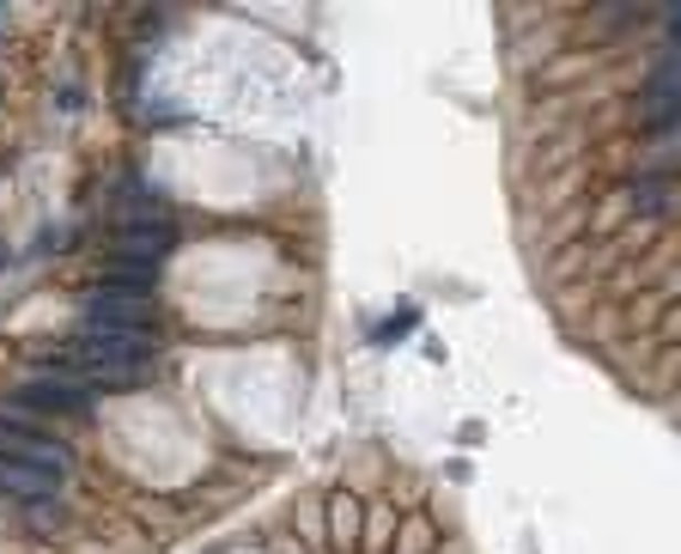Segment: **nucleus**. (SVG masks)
Listing matches in <instances>:
<instances>
[{"label": "nucleus", "instance_id": "7ed1b4c3", "mask_svg": "<svg viewBox=\"0 0 681 554\" xmlns=\"http://www.w3.org/2000/svg\"><path fill=\"white\" fill-rule=\"evenodd\" d=\"M675 86H681L675 43H663V55H657V67H651V86H645V128H651L657 140H669V135H675V116H681Z\"/></svg>", "mask_w": 681, "mask_h": 554}, {"label": "nucleus", "instance_id": "1a4fd4ad", "mask_svg": "<svg viewBox=\"0 0 681 554\" xmlns=\"http://www.w3.org/2000/svg\"><path fill=\"white\" fill-rule=\"evenodd\" d=\"M31 524H36V530H61V505L36 500V505H31Z\"/></svg>", "mask_w": 681, "mask_h": 554}, {"label": "nucleus", "instance_id": "39448f33", "mask_svg": "<svg viewBox=\"0 0 681 554\" xmlns=\"http://www.w3.org/2000/svg\"><path fill=\"white\" fill-rule=\"evenodd\" d=\"M12 408H43V415H85L92 408V390L73 378H36L12 390Z\"/></svg>", "mask_w": 681, "mask_h": 554}, {"label": "nucleus", "instance_id": "423d86ee", "mask_svg": "<svg viewBox=\"0 0 681 554\" xmlns=\"http://www.w3.org/2000/svg\"><path fill=\"white\" fill-rule=\"evenodd\" d=\"M165 250H170V220H122L116 262H146V269H158Z\"/></svg>", "mask_w": 681, "mask_h": 554}, {"label": "nucleus", "instance_id": "20e7f679", "mask_svg": "<svg viewBox=\"0 0 681 554\" xmlns=\"http://www.w3.org/2000/svg\"><path fill=\"white\" fill-rule=\"evenodd\" d=\"M0 457L7 463H31L43 475H67V445L43 439V432L19 427V420H0Z\"/></svg>", "mask_w": 681, "mask_h": 554}, {"label": "nucleus", "instance_id": "f03ea898", "mask_svg": "<svg viewBox=\"0 0 681 554\" xmlns=\"http://www.w3.org/2000/svg\"><path fill=\"white\" fill-rule=\"evenodd\" d=\"M85 330H97V335H146L153 330V299L122 293V286H92V293H85Z\"/></svg>", "mask_w": 681, "mask_h": 554}, {"label": "nucleus", "instance_id": "6e6552de", "mask_svg": "<svg viewBox=\"0 0 681 554\" xmlns=\"http://www.w3.org/2000/svg\"><path fill=\"white\" fill-rule=\"evenodd\" d=\"M413 323H420V311H413V305H401L396 317H389L384 330H377V342H396V335H413Z\"/></svg>", "mask_w": 681, "mask_h": 554}, {"label": "nucleus", "instance_id": "f257e3e1", "mask_svg": "<svg viewBox=\"0 0 681 554\" xmlns=\"http://www.w3.org/2000/svg\"><path fill=\"white\" fill-rule=\"evenodd\" d=\"M146 354H153L146 335H97V330H85L73 347H61V354L49 359V378H73V372H85V378H134V372L146 366Z\"/></svg>", "mask_w": 681, "mask_h": 554}, {"label": "nucleus", "instance_id": "0eeeda50", "mask_svg": "<svg viewBox=\"0 0 681 554\" xmlns=\"http://www.w3.org/2000/svg\"><path fill=\"white\" fill-rule=\"evenodd\" d=\"M55 488H61V475H43V469H31V463H7V457H0V493L36 505V500H49Z\"/></svg>", "mask_w": 681, "mask_h": 554}]
</instances>
